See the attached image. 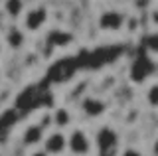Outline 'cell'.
Returning a JSON list of instances; mask_svg holds the SVG:
<instances>
[{"label":"cell","mask_w":158,"mask_h":156,"mask_svg":"<svg viewBox=\"0 0 158 156\" xmlns=\"http://www.w3.org/2000/svg\"><path fill=\"white\" fill-rule=\"evenodd\" d=\"M44 138H46V134H44V126L34 123V125H28L26 129H24L22 133V142L24 146H38L44 142Z\"/></svg>","instance_id":"obj_6"},{"label":"cell","mask_w":158,"mask_h":156,"mask_svg":"<svg viewBox=\"0 0 158 156\" xmlns=\"http://www.w3.org/2000/svg\"><path fill=\"white\" fill-rule=\"evenodd\" d=\"M0 79H2V73H0Z\"/></svg>","instance_id":"obj_18"},{"label":"cell","mask_w":158,"mask_h":156,"mask_svg":"<svg viewBox=\"0 0 158 156\" xmlns=\"http://www.w3.org/2000/svg\"><path fill=\"white\" fill-rule=\"evenodd\" d=\"M152 156H158V136L154 138V142H152Z\"/></svg>","instance_id":"obj_14"},{"label":"cell","mask_w":158,"mask_h":156,"mask_svg":"<svg viewBox=\"0 0 158 156\" xmlns=\"http://www.w3.org/2000/svg\"><path fill=\"white\" fill-rule=\"evenodd\" d=\"M146 101L152 109H158V83H152L146 89Z\"/></svg>","instance_id":"obj_12"},{"label":"cell","mask_w":158,"mask_h":156,"mask_svg":"<svg viewBox=\"0 0 158 156\" xmlns=\"http://www.w3.org/2000/svg\"><path fill=\"white\" fill-rule=\"evenodd\" d=\"M81 111L91 119H99L101 115H105L107 111V103L99 97H85L81 101Z\"/></svg>","instance_id":"obj_5"},{"label":"cell","mask_w":158,"mask_h":156,"mask_svg":"<svg viewBox=\"0 0 158 156\" xmlns=\"http://www.w3.org/2000/svg\"><path fill=\"white\" fill-rule=\"evenodd\" d=\"M48 22V10L42 6L38 8H32V10L26 12V16H24V28H26L28 32H40L44 26H46Z\"/></svg>","instance_id":"obj_4"},{"label":"cell","mask_w":158,"mask_h":156,"mask_svg":"<svg viewBox=\"0 0 158 156\" xmlns=\"http://www.w3.org/2000/svg\"><path fill=\"white\" fill-rule=\"evenodd\" d=\"M2 51H4V43H2V40H0V55H2Z\"/></svg>","instance_id":"obj_17"},{"label":"cell","mask_w":158,"mask_h":156,"mask_svg":"<svg viewBox=\"0 0 158 156\" xmlns=\"http://www.w3.org/2000/svg\"><path fill=\"white\" fill-rule=\"evenodd\" d=\"M4 12L8 18L18 20L26 14V2L24 0H4Z\"/></svg>","instance_id":"obj_9"},{"label":"cell","mask_w":158,"mask_h":156,"mask_svg":"<svg viewBox=\"0 0 158 156\" xmlns=\"http://www.w3.org/2000/svg\"><path fill=\"white\" fill-rule=\"evenodd\" d=\"M97 144H99L101 150L113 148V146L117 144V134L113 133V130H109V129H103L101 133H99V136H97Z\"/></svg>","instance_id":"obj_10"},{"label":"cell","mask_w":158,"mask_h":156,"mask_svg":"<svg viewBox=\"0 0 158 156\" xmlns=\"http://www.w3.org/2000/svg\"><path fill=\"white\" fill-rule=\"evenodd\" d=\"M53 123H56V126H67L71 123L69 111L67 109H56V113H53Z\"/></svg>","instance_id":"obj_11"},{"label":"cell","mask_w":158,"mask_h":156,"mask_svg":"<svg viewBox=\"0 0 158 156\" xmlns=\"http://www.w3.org/2000/svg\"><path fill=\"white\" fill-rule=\"evenodd\" d=\"M93 148V142L89 138V134L81 129L71 130V134L67 136V150L73 156H87Z\"/></svg>","instance_id":"obj_1"},{"label":"cell","mask_w":158,"mask_h":156,"mask_svg":"<svg viewBox=\"0 0 158 156\" xmlns=\"http://www.w3.org/2000/svg\"><path fill=\"white\" fill-rule=\"evenodd\" d=\"M121 156H144V154H142L140 150H136V148H125Z\"/></svg>","instance_id":"obj_13"},{"label":"cell","mask_w":158,"mask_h":156,"mask_svg":"<svg viewBox=\"0 0 158 156\" xmlns=\"http://www.w3.org/2000/svg\"><path fill=\"white\" fill-rule=\"evenodd\" d=\"M42 144H44V150L49 156H59L67 150V136L63 133H59V130H56V133H49L44 138Z\"/></svg>","instance_id":"obj_3"},{"label":"cell","mask_w":158,"mask_h":156,"mask_svg":"<svg viewBox=\"0 0 158 156\" xmlns=\"http://www.w3.org/2000/svg\"><path fill=\"white\" fill-rule=\"evenodd\" d=\"M152 16H154V18H152V20H154V22L158 24V10H154V12H152Z\"/></svg>","instance_id":"obj_16"},{"label":"cell","mask_w":158,"mask_h":156,"mask_svg":"<svg viewBox=\"0 0 158 156\" xmlns=\"http://www.w3.org/2000/svg\"><path fill=\"white\" fill-rule=\"evenodd\" d=\"M30 156H49V154L46 152V150H36V152H32Z\"/></svg>","instance_id":"obj_15"},{"label":"cell","mask_w":158,"mask_h":156,"mask_svg":"<svg viewBox=\"0 0 158 156\" xmlns=\"http://www.w3.org/2000/svg\"><path fill=\"white\" fill-rule=\"evenodd\" d=\"M150 73H152V65H150V61H148V60H144V57H142V60H136L131 65V79L136 81V83L144 81Z\"/></svg>","instance_id":"obj_8"},{"label":"cell","mask_w":158,"mask_h":156,"mask_svg":"<svg viewBox=\"0 0 158 156\" xmlns=\"http://www.w3.org/2000/svg\"><path fill=\"white\" fill-rule=\"evenodd\" d=\"M97 24L103 32H118L125 26V14L118 10H105L99 14Z\"/></svg>","instance_id":"obj_2"},{"label":"cell","mask_w":158,"mask_h":156,"mask_svg":"<svg viewBox=\"0 0 158 156\" xmlns=\"http://www.w3.org/2000/svg\"><path fill=\"white\" fill-rule=\"evenodd\" d=\"M4 42H6V46L10 50H22L24 43H26V34H24L22 28H8L6 30V36H4Z\"/></svg>","instance_id":"obj_7"}]
</instances>
